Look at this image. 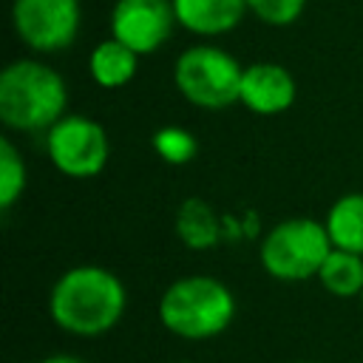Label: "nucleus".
<instances>
[{
    "label": "nucleus",
    "mask_w": 363,
    "mask_h": 363,
    "mask_svg": "<svg viewBox=\"0 0 363 363\" xmlns=\"http://www.w3.org/2000/svg\"><path fill=\"white\" fill-rule=\"evenodd\" d=\"M88 68H91V77H94V82H96L99 88L116 91V88H125V85L136 77L139 54L130 51L128 45H122L119 40L108 37V40H102V43L91 51Z\"/></svg>",
    "instance_id": "obj_11"
},
{
    "label": "nucleus",
    "mask_w": 363,
    "mask_h": 363,
    "mask_svg": "<svg viewBox=\"0 0 363 363\" xmlns=\"http://www.w3.org/2000/svg\"><path fill=\"white\" fill-rule=\"evenodd\" d=\"M298 94L295 77L278 62H252L244 68L241 79V105L258 116H275L292 108Z\"/></svg>",
    "instance_id": "obj_9"
},
{
    "label": "nucleus",
    "mask_w": 363,
    "mask_h": 363,
    "mask_svg": "<svg viewBox=\"0 0 363 363\" xmlns=\"http://www.w3.org/2000/svg\"><path fill=\"white\" fill-rule=\"evenodd\" d=\"M45 150L51 164L68 179H94L105 170L111 142L105 128L82 113H65L45 130Z\"/></svg>",
    "instance_id": "obj_6"
},
{
    "label": "nucleus",
    "mask_w": 363,
    "mask_h": 363,
    "mask_svg": "<svg viewBox=\"0 0 363 363\" xmlns=\"http://www.w3.org/2000/svg\"><path fill=\"white\" fill-rule=\"evenodd\" d=\"M179 363H187V360H179Z\"/></svg>",
    "instance_id": "obj_21"
},
{
    "label": "nucleus",
    "mask_w": 363,
    "mask_h": 363,
    "mask_svg": "<svg viewBox=\"0 0 363 363\" xmlns=\"http://www.w3.org/2000/svg\"><path fill=\"white\" fill-rule=\"evenodd\" d=\"M82 9L79 0H14L11 26L14 34L37 54H54L68 48L79 34Z\"/></svg>",
    "instance_id": "obj_7"
},
{
    "label": "nucleus",
    "mask_w": 363,
    "mask_h": 363,
    "mask_svg": "<svg viewBox=\"0 0 363 363\" xmlns=\"http://www.w3.org/2000/svg\"><path fill=\"white\" fill-rule=\"evenodd\" d=\"M235 318V298L230 286L213 275L176 278L159 298L162 326L184 340H210L221 335Z\"/></svg>",
    "instance_id": "obj_3"
},
{
    "label": "nucleus",
    "mask_w": 363,
    "mask_h": 363,
    "mask_svg": "<svg viewBox=\"0 0 363 363\" xmlns=\"http://www.w3.org/2000/svg\"><path fill=\"white\" fill-rule=\"evenodd\" d=\"M26 190V162L17 145L3 136L0 139V210L9 213Z\"/></svg>",
    "instance_id": "obj_15"
},
{
    "label": "nucleus",
    "mask_w": 363,
    "mask_h": 363,
    "mask_svg": "<svg viewBox=\"0 0 363 363\" xmlns=\"http://www.w3.org/2000/svg\"><path fill=\"white\" fill-rule=\"evenodd\" d=\"M318 281L326 292H332L337 298L360 295L363 292V255H354L346 250H332L318 272Z\"/></svg>",
    "instance_id": "obj_13"
},
{
    "label": "nucleus",
    "mask_w": 363,
    "mask_h": 363,
    "mask_svg": "<svg viewBox=\"0 0 363 363\" xmlns=\"http://www.w3.org/2000/svg\"><path fill=\"white\" fill-rule=\"evenodd\" d=\"M173 11L182 28L201 37H218L233 31L247 9V0H173Z\"/></svg>",
    "instance_id": "obj_10"
},
{
    "label": "nucleus",
    "mask_w": 363,
    "mask_h": 363,
    "mask_svg": "<svg viewBox=\"0 0 363 363\" xmlns=\"http://www.w3.org/2000/svg\"><path fill=\"white\" fill-rule=\"evenodd\" d=\"M326 233L335 250L363 255V190L340 196L326 213Z\"/></svg>",
    "instance_id": "obj_12"
},
{
    "label": "nucleus",
    "mask_w": 363,
    "mask_h": 363,
    "mask_svg": "<svg viewBox=\"0 0 363 363\" xmlns=\"http://www.w3.org/2000/svg\"><path fill=\"white\" fill-rule=\"evenodd\" d=\"M247 9L267 26H289L303 14L306 0H247Z\"/></svg>",
    "instance_id": "obj_17"
},
{
    "label": "nucleus",
    "mask_w": 363,
    "mask_h": 363,
    "mask_svg": "<svg viewBox=\"0 0 363 363\" xmlns=\"http://www.w3.org/2000/svg\"><path fill=\"white\" fill-rule=\"evenodd\" d=\"M244 68L218 45H190L173 65L176 91L196 108L221 111L241 99Z\"/></svg>",
    "instance_id": "obj_5"
},
{
    "label": "nucleus",
    "mask_w": 363,
    "mask_h": 363,
    "mask_svg": "<svg viewBox=\"0 0 363 363\" xmlns=\"http://www.w3.org/2000/svg\"><path fill=\"white\" fill-rule=\"evenodd\" d=\"M292 363H315V360H292Z\"/></svg>",
    "instance_id": "obj_19"
},
{
    "label": "nucleus",
    "mask_w": 363,
    "mask_h": 363,
    "mask_svg": "<svg viewBox=\"0 0 363 363\" xmlns=\"http://www.w3.org/2000/svg\"><path fill=\"white\" fill-rule=\"evenodd\" d=\"M176 23L173 0H116L111 11V37L142 57L162 48Z\"/></svg>",
    "instance_id": "obj_8"
},
{
    "label": "nucleus",
    "mask_w": 363,
    "mask_h": 363,
    "mask_svg": "<svg viewBox=\"0 0 363 363\" xmlns=\"http://www.w3.org/2000/svg\"><path fill=\"white\" fill-rule=\"evenodd\" d=\"M360 306H363V292H360Z\"/></svg>",
    "instance_id": "obj_20"
},
{
    "label": "nucleus",
    "mask_w": 363,
    "mask_h": 363,
    "mask_svg": "<svg viewBox=\"0 0 363 363\" xmlns=\"http://www.w3.org/2000/svg\"><path fill=\"white\" fill-rule=\"evenodd\" d=\"M176 230H179L182 241L193 250H204L218 241V221H216L210 204H204L201 199H187L179 207Z\"/></svg>",
    "instance_id": "obj_14"
},
{
    "label": "nucleus",
    "mask_w": 363,
    "mask_h": 363,
    "mask_svg": "<svg viewBox=\"0 0 363 363\" xmlns=\"http://www.w3.org/2000/svg\"><path fill=\"white\" fill-rule=\"evenodd\" d=\"M128 292L119 275L99 264H79L62 272L48 295L51 320L77 337H99L125 315Z\"/></svg>",
    "instance_id": "obj_1"
},
{
    "label": "nucleus",
    "mask_w": 363,
    "mask_h": 363,
    "mask_svg": "<svg viewBox=\"0 0 363 363\" xmlns=\"http://www.w3.org/2000/svg\"><path fill=\"white\" fill-rule=\"evenodd\" d=\"M332 238L323 221L295 216L278 221L261 241L258 258L267 275L275 281H306L318 278L323 261L332 252Z\"/></svg>",
    "instance_id": "obj_4"
},
{
    "label": "nucleus",
    "mask_w": 363,
    "mask_h": 363,
    "mask_svg": "<svg viewBox=\"0 0 363 363\" xmlns=\"http://www.w3.org/2000/svg\"><path fill=\"white\" fill-rule=\"evenodd\" d=\"M150 145H153L156 156L164 159L167 164H187V162L196 156V150H199L196 136H193L190 130L179 128V125H164V128H159V130L153 133Z\"/></svg>",
    "instance_id": "obj_16"
},
{
    "label": "nucleus",
    "mask_w": 363,
    "mask_h": 363,
    "mask_svg": "<svg viewBox=\"0 0 363 363\" xmlns=\"http://www.w3.org/2000/svg\"><path fill=\"white\" fill-rule=\"evenodd\" d=\"M68 105V85L43 60H14L0 71V122L17 133L51 130Z\"/></svg>",
    "instance_id": "obj_2"
},
{
    "label": "nucleus",
    "mask_w": 363,
    "mask_h": 363,
    "mask_svg": "<svg viewBox=\"0 0 363 363\" xmlns=\"http://www.w3.org/2000/svg\"><path fill=\"white\" fill-rule=\"evenodd\" d=\"M40 363H85V360H79V357H74V354H51V357L40 360Z\"/></svg>",
    "instance_id": "obj_18"
}]
</instances>
